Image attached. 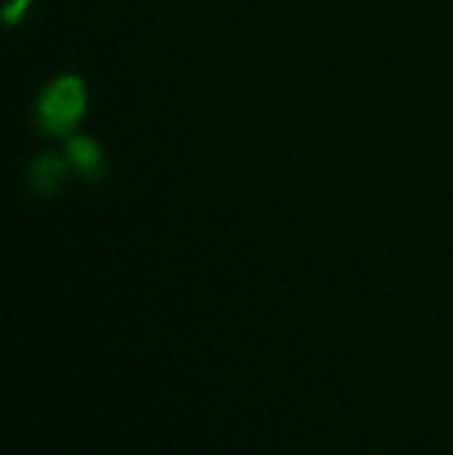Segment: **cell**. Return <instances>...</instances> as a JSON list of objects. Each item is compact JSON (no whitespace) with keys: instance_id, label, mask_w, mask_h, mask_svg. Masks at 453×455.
Here are the masks:
<instances>
[{"instance_id":"6da1fadb","label":"cell","mask_w":453,"mask_h":455,"mask_svg":"<svg viewBox=\"0 0 453 455\" xmlns=\"http://www.w3.org/2000/svg\"><path fill=\"white\" fill-rule=\"evenodd\" d=\"M87 108V91L78 75L56 78L37 100V124L47 133H69Z\"/></svg>"},{"instance_id":"7a4b0ae2","label":"cell","mask_w":453,"mask_h":455,"mask_svg":"<svg viewBox=\"0 0 453 455\" xmlns=\"http://www.w3.org/2000/svg\"><path fill=\"white\" fill-rule=\"evenodd\" d=\"M69 162L87 180H97L103 174V149L93 143L91 137H75L69 140Z\"/></svg>"},{"instance_id":"3957f363","label":"cell","mask_w":453,"mask_h":455,"mask_svg":"<svg viewBox=\"0 0 453 455\" xmlns=\"http://www.w3.org/2000/svg\"><path fill=\"white\" fill-rule=\"evenodd\" d=\"M62 177H66V168H62V162L56 156H41L31 164V186L37 192H44V196L53 192L62 183Z\"/></svg>"},{"instance_id":"277c9868","label":"cell","mask_w":453,"mask_h":455,"mask_svg":"<svg viewBox=\"0 0 453 455\" xmlns=\"http://www.w3.org/2000/svg\"><path fill=\"white\" fill-rule=\"evenodd\" d=\"M10 10H6V22H10V25H16L19 22V12H22V10H28V0H10Z\"/></svg>"}]
</instances>
